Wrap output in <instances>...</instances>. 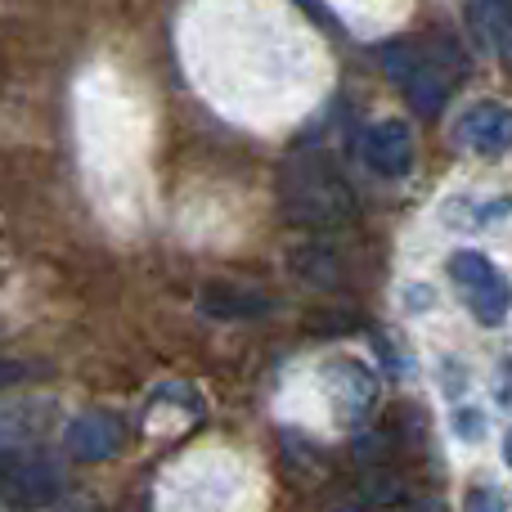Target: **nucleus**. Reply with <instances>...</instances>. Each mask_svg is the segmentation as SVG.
Wrapping results in <instances>:
<instances>
[{
	"instance_id": "obj_1",
	"label": "nucleus",
	"mask_w": 512,
	"mask_h": 512,
	"mask_svg": "<svg viewBox=\"0 0 512 512\" xmlns=\"http://www.w3.org/2000/svg\"><path fill=\"white\" fill-rule=\"evenodd\" d=\"M378 63L423 117L441 113L454 90V77L463 72V59L450 41H391L378 50Z\"/></svg>"
},
{
	"instance_id": "obj_2",
	"label": "nucleus",
	"mask_w": 512,
	"mask_h": 512,
	"mask_svg": "<svg viewBox=\"0 0 512 512\" xmlns=\"http://www.w3.org/2000/svg\"><path fill=\"white\" fill-rule=\"evenodd\" d=\"M279 194L283 207H288V221L306 225V230H337V225H346L355 216V194L324 158L292 162L283 171Z\"/></svg>"
},
{
	"instance_id": "obj_3",
	"label": "nucleus",
	"mask_w": 512,
	"mask_h": 512,
	"mask_svg": "<svg viewBox=\"0 0 512 512\" xmlns=\"http://www.w3.org/2000/svg\"><path fill=\"white\" fill-rule=\"evenodd\" d=\"M450 279L454 288L463 292V301H468V310L481 319L486 328L504 324L508 306H512V288L508 279L495 270V261H486L481 252H454L450 256Z\"/></svg>"
},
{
	"instance_id": "obj_4",
	"label": "nucleus",
	"mask_w": 512,
	"mask_h": 512,
	"mask_svg": "<svg viewBox=\"0 0 512 512\" xmlns=\"http://www.w3.org/2000/svg\"><path fill=\"white\" fill-rule=\"evenodd\" d=\"M59 495V472L50 459L27 450H0V499L9 508H45Z\"/></svg>"
},
{
	"instance_id": "obj_5",
	"label": "nucleus",
	"mask_w": 512,
	"mask_h": 512,
	"mask_svg": "<svg viewBox=\"0 0 512 512\" xmlns=\"http://www.w3.org/2000/svg\"><path fill=\"white\" fill-rule=\"evenodd\" d=\"M459 144L477 158H504L512 149V108L508 104H472L459 117Z\"/></svg>"
},
{
	"instance_id": "obj_6",
	"label": "nucleus",
	"mask_w": 512,
	"mask_h": 512,
	"mask_svg": "<svg viewBox=\"0 0 512 512\" xmlns=\"http://www.w3.org/2000/svg\"><path fill=\"white\" fill-rule=\"evenodd\" d=\"M360 158L369 162V171L396 180V176H405V171L414 167V135H409V126L396 122V117L373 122L369 131H364V140H360Z\"/></svg>"
},
{
	"instance_id": "obj_7",
	"label": "nucleus",
	"mask_w": 512,
	"mask_h": 512,
	"mask_svg": "<svg viewBox=\"0 0 512 512\" xmlns=\"http://www.w3.org/2000/svg\"><path fill=\"white\" fill-rule=\"evenodd\" d=\"M117 450H122V423H117L113 414L90 409V414H81L68 423V454L72 459L104 463V459H113Z\"/></svg>"
},
{
	"instance_id": "obj_8",
	"label": "nucleus",
	"mask_w": 512,
	"mask_h": 512,
	"mask_svg": "<svg viewBox=\"0 0 512 512\" xmlns=\"http://www.w3.org/2000/svg\"><path fill=\"white\" fill-rule=\"evenodd\" d=\"M198 310L212 319H261L270 310V297L252 283H234V279H212L198 292Z\"/></svg>"
},
{
	"instance_id": "obj_9",
	"label": "nucleus",
	"mask_w": 512,
	"mask_h": 512,
	"mask_svg": "<svg viewBox=\"0 0 512 512\" xmlns=\"http://www.w3.org/2000/svg\"><path fill=\"white\" fill-rule=\"evenodd\" d=\"M468 23L477 41L512 68V0H468Z\"/></svg>"
},
{
	"instance_id": "obj_10",
	"label": "nucleus",
	"mask_w": 512,
	"mask_h": 512,
	"mask_svg": "<svg viewBox=\"0 0 512 512\" xmlns=\"http://www.w3.org/2000/svg\"><path fill=\"white\" fill-rule=\"evenodd\" d=\"M23 378H27V364H18V360H0V391H5V387H18Z\"/></svg>"
},
{
	"instance_id": "obj_11",
	"label": "nucleus",
	"mask_w": 512,
	"mask_h": 512,
	"mask_svg": "<svg viewBox=\"0 0 512 512\" xmlns=\"http://www.w3.org/2000/svg\"><path fill=\"white\" fill-rule=\"evenodd\" d=\"M468 512H504V508H499V499L490 495V490H477V495L468 499Z\"/></svg>"
},
{
	"instance_id": "obj_12",
	"label": "nucleus",
	"mask_w": 512,
	"mask_h": 512,
	"mask_svg": "<svg viewBox=\"0 0 512 512\" xmlns=\"http://www.w3.org/2000/svg\"><path fill=\"white\" fill-rule=\"evenodd\" d=\"M504 459H508V468H512V432H508V441H504Z\"/></svg>"
}]
</instances>
